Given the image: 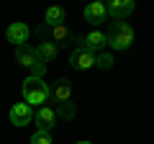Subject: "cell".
Returning <instances> with one entry per match:
<instances>
[{
	"label": "cell",
	"instance_id": "6da1fadb",
	"mask_svg": "<svg viewBox=\"0 0 154 144\" xmlns=\"http://www.w3.org/2000/svg\"><path fill=\"white\" fill-rule=\"evenodd\" d=\"M49 103H54L51 108L57 111V118H62V121H72L77 116V105L72 103V83L67 77H59L49 88Z\"/></svg>",
	"mask_w": 154,
	"mask_h": 144
},
{
	"label": "cell",
	"instance_id": "7a4b0ae2",
	"mask_svg": "<svg viewBox=\"0 0 154 144\" xmlns=\"http://www.w3.org/2000/svg\"><path fill=\"white\" fill-rule=\"evenodd\" d=\"M134 41H136V33L128 21H110L108 31H105V44L113 52H126Z\"/></svg>",
	"mask_w": 154,
	"mask_h": 144
},
{
	"label": "cell",
	"instance_id": "3957f363",
	"mask_svg": "<svg viewBox=\"0 0 154 144\" xmlns=\"http://www.w3.org/2000/svg\"><path fill=\"white\" fill-rule=\"evenodd\" d=\"M23 103H28L33 108V105H46L49 103V85L44 83V77H28L26 83H23Z\"/></svg>",
	"mask_w": 154,
	"mask_h": 144
},
{
	"label": "cell",
	"instance_id": "277c9868",
	"mask_svg": "<svg viewBox=\"0 0 154 144\" xmlns=\"http://www.w3.org/2000/svg\"><path fill=\"white\" fill-rule=\"evenodd\" d=\"M105 8H108L110 21H126L134 13V8H136V0H108Z\"/></svg>",
	"mask_w": 154,
	"mask_h": 144
},
{
	"label": "cell",
	"instance_id": "5b68a950",
	"mask_svg": "<svg viewBox=\"0 0 154 144\" xmlns=\"http://www.w3.org/2000/svg\"><path fill=\"white\" fill-rule=\"evenodd\" d=\"M33 121H36V131H49L51 134V129L57 126V111L46 103V105H41V108L36 111Z\"/></svg>",
	"mask_w": 154,
	"mask_h": 144
},
{
	"label": "cell",
	"instance_id": "8992f818",
	"mask_svg": "<svg viewBox=\"0 0 154 144\" xmlns=\"http://www.w3.org/2000/svg\"><path fill=\"white\" fill-rule=\"evenodd\" d=\"M28 36H31V28H28V23H23V21H16V23H11V26L5 28V39L11 41L13 46L28 44Z\"/></svg>",
	"mask_w": 154,
	"mask_h": 144
},
{
	"label": "cell",
	"instance_id": "52a82bcc",
	"mask_svg": "<svg viewBox=\"0 0 154 144\" xmlns=\"http://www.w3.org/2000/svg\"><path fill=\"white\" fill-rule=\"evenodd\" d=\"M85 21L90 23V26H100V23H105V18H108V8H105V3H88L82 11Z\"/></svg>",
	"mask_w": 154,
	"mask_h": 144
},
{
	"label": "cell",
	"instance_id": "ba28073f",
	"mask_svg": "<svg viewBox=\"0 0 154 144\" xmlns=\"http://www.w3.org/2000/svg\"><path fill=\"white\" fill-rule=\"evenodd\" d=\"M69 64L75 67V70H90V67H95V52H90V49H72V54H69Z\"/></svg>",
	"mask_w": 154,
	"mask_h": 144
},
{
	"label": "cell",
	"instance_id": "9c48e42d",
	"mask_svg": "<svg viewBox=\"0 0 154 144\" xmlns=\"http://www.w3.org/2000/svg\"><path fill=\"white\" fill-rule=\"evenodd\" d=\"M33 108L28 103H16L11 108V124H16V126H28V124H33Z\"/></svg>",
	"mask_w": 154,
	"mask_h": 144
},
{
	"label": "cell",
	"instance_id": "30bf717a",
	"mask_svg": "<svg viewBox=\"0 0 154 144\" xmlns=\"http://www.w3.org/2000/svg\"><path fill=\"white\" fill-rule=\"evenodd\" d=\"M75 39H77V33L72 28H67V23H59V26L51 28V41L57 46H72L75 49Z\"/></svg>",
	"mask_w": 154,
	"mask_h": 144
},
{
	"label": "cell",
	"instance_id": "8fae6325",
	"mask_svg": "<svg viewBox=\"0 0 154 144\" xmlns=\"http://www.w3.org/2000/svg\"><path fill=\"white\" fill-rule=\"evenodd\" d=\"M38 59V52H36V46H31V44H21V46H16V62L21 67H28L31 70V64Z\"/></svg>",
	"mask_w": 154,
	"mask_h": 144
},
{
	"label": "cell",
	"instance_id": "7c38bea8",
	"mask_svg": "<svg viewBox=\"0 0 154 144\" xmlns=\"http://www.w3.org/2000/svg\"><path fill=\"white\" fill-rule=\"evenodd\" d=\"M103 46H108V44H105V33H103V31L95 28V31L85 33V49H90V52L98 54V52H103Z\"/></svg>",
	"mask_w": 154,
	"mask_h": 144
},
{
	"label": "cell",
	"instance_id": "4fadbf2b",
	"mask_svg": "<svg viewBox=\"0 0 154 144\" xmlns=\"http://www.w3.org/2000/svg\"><path fill=\"white\" fill-rule=\"evenodd\" d=\"M64 18H67L64 8H62V5H51V8H46L44 23H46L49 28H54V26H59V23H64Z\"/></svg>",
	"mask_w": 154,
	"mask_h": 144
},
{
	"label": "cell",
	"instance_id": "5bb4252c",
	"mask_svg": "<svg viewBox=\"0 0 154 144\" xmlns=\"http://www.w3.org/2000/svg\"><path fill=\"white\" fill-rule=\"evenodd\" d=\"M36 52H38V57H41L44 62H51L57 57V52H59V46H57L54 41H41V44L36 46Z\"/></svg>",
	"mask_w": 154,
	"mask_h": 144
},
{
	"label": "cell",
	"instance_id": "9a60e30c",
	"mask_svg": "<svg viewBox=\"0 0 154 144\" xmlns=\"http://www.w3.org/2000/svg\"><path fill=\"white\" fill-rule=\"evenodd\" d=\"M95 64H98L100 70H110V67H113V54L98 52V54H95Z\"/></svg>",
	"mask_w": 154,
	"mask_h": 144
},
{
	"label": "cell",
	"instance_id": "2e32d148",
	"mask_svg": "<svg viewBox=\"0 0 154 144\" xmlns=\"http://www.w3.org/2000/svg\"><path fill=\"white\" fill-rule=\"evenodd\" d=\"M31 75H33V77H44V75H46V62L41 59V57L31 64Z\"/></svg>",
	"mask_w": 154,
	"mask_h": 144
},
{
	"label": "cell",
	"instance_id": "e0dca14e",
	"mask_svg": "<svg viewBox=\"0 0 154 144\" xmlns=\"http://www.w3.org/2000/svg\"><path fill=\"white\" fill-rule=\"evenodd\" d=\"M31 144H51V134L49 131H36L31 136Z\"/></svg>",
	"mask_w": 154,
	"mask_h": 144
},
{
	"label": "cell",
	"instance_id": "ac0fdd59",
	"mask_svg": "<svg viewBox=\"0 0 154 144\" xmlns=\"http://www.w3.org/2000/svg\"><path fill=\"white\" fill-rule=\"evenodd\" d=\"M77 144H93V142H77Z\"/></svg>",
	"mask_w": 154,
	"mask_h": 144
},
{
	"label": "cell",
	"instance_id": "d6986e66",
	"mask_svg": "<svg viewBox=\"0 0 154 144\" xmlns=\"http://www.w3.org/2000/svg\"><path fill=\"white\" fill-rule=\"evenodd\" d=\"M95 3H108V0H95Z\"/></svg>",
	"mask_w": 154,
	"mask_h": 144
}]
</instances>
